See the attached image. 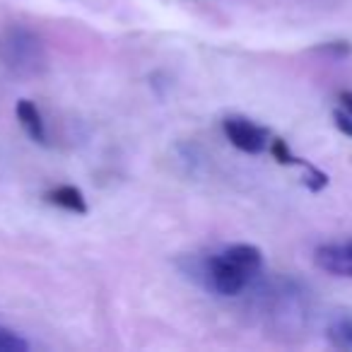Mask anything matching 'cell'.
I'll use <instances>...</instances> for the list:
<instances>
[{"mask_svg": "<svg viewBox=\"0 0 352 352\" xmlns=\"http://www.w3.org/2000/svg\"><path fill=\"white\" fill-rule=\"evenodd\" d=\"M201 278L210 292L220 294V297H239L246 287H249L251 278L232 265L222 254H212L203 261L201 265Z\"/></svg>", "mask_w": 352, "mask_h": 352, "instance_id": "2", "label": "cell"}, {"mask_svg": "<svg viewBox=\"0 0 352 352\" xmlns=\"http://www.w3.org/2000/svg\"><path fill=\"white\" fill-rule=\"evenodd\" d=\"M0 63L17 78H36L49 68V54L30 27L10 25L0 32Z\"/></svg>", "mask_w": 352, "mask_h": 352, "instance_id": "1", "label": "cell"}, {"mask_svg": "<svg viewBox=\"0 0 352 352\" xmlns=\"http://www.w3.org/2000/svg\"><path fill=\"white\" fill-rule=\"evenodd\" d=\"M222 133H225V138L236 150L246 152V155H261L263 150H268V142H270L268 128L258 126V123L249 121V118L227 116L222 121Z\"/></svg>", "mask_w": 352, "mask_h": 352, "instance_id": "3", "label": "cell"}, {"mask_svg": "<svg viewBox=\"0 0 352 352\" xmlns=\"http://www.w3.org/2000/svg\"><path fill=\"white\" fill-rule=\"evenodd\" d=\"M333 121H336L338 131H340L342 135L352 138V113H347L345 109H336V111H333Z\"/></svg>", "mask_w": 352, "mask_h": 352, "instance_id": "12", "label": "cell"}, {"mask_svg": "<svg viewBox=\"0 0 352 352\" xmlns=\"http://www.w3.org/2000/svg\"><path fill=\"white\" fill-rule=\"evenodd\" d=\"M314 261L321 270L336 278H352V239L342 244H323L316 249Z\"/></svg>", "mask_w": 352, "mask_h": 352, "instance_id": "4", "label": "cell"}, {"mask_svg": "<svg viewBox=\"0 0 352 352\" xmlns=\"http://www.w3.org/2000/svg\"><path fill=\"white\" fill-rule=\"evenodd\" d=\"M328 340L338 350L352 352V321L350 318H336V321L328 326Z\"/></svg>", "mask_w": 352, "mask_h": 352, "instance_id": "8", "label": "cell"}, {"mask_svg": "<svg viewBox=\"0 0 352 352\" xmlns=\"http://www.w3.org/2000/svg\"><path fill=\"white\" fill-rule=\"evenodd\" d=\"M222 256H225L232 265L244 270L249 278L258 275L261 268H263V254H261V249L254 244H232L222 251Z\"/></svg>", "mask_w": 352, "mask_h": 352, "instance_id": "5", "label": "cell"}, {"mask_svg": "<svg viewBox=\"0 0 352 352\" xmlns=\"http://www.w3.org/2000/svg\"><path fill=\"white\" fill-rule=\"evenodd\" d=\"M268 152L273 155V160L278 162V164H283V166H302V157L292 155L287 140H283V138H273V140L268 142Z\"/></svg>", "mask_w": 352, "mask_h": 352, "instance_id": "9", "label": "cell"}, {"mask_svg": "<svg viewBox=\"0 0 352 352\" xmlns=\"http://www.w3.org/2000/svg\"><path fill=\"white\" fill-rule=\"evenodd\" d=\"M15 113H17L20 126L25 128V133L32 138V140L39 142V145H46V142H49V135H46V123H44V118H41V111L36 109L34 102H30V99H20L17 107H15Z\"/></svg>", "mask_w": 352, "mask_h": 352, "instance_id": "6", "label": "cell"}, {"mask_svg": "<svg viewBox=\"0 0 352 352\" xmlns=\"http://www.w3.org/2000/svg\"><path fill=\"white\" fill-rule=\"evenodd\" d=\"M318 51H323V54H331V56H350L352 46L347 44V41H331V44L318 46Z\"/></svg>", "mask_w": 352, "mask_h": 352, "instance_id": "13", "label": "cell"}, {"mask_svg": "<svg viewBox=\"0 0 352 352\" xmlns=\"http://www.w3.org/2000/svg\"><path fill=\"white\" fill-rule=\"evenodd\" d=\"M302 166H304V186L309 188L311 193H318L323 191V188L328 186V174L323 169H318V166H314L311 162L302 160Z\"/></svg>", "mask_w": 352, "mask_h": 352, "instance_id": "10", "label": "cell"}, {"mask_svg": "<svg viewBox=\"0 0 352 352\" xmlns=\"http://www.w3.org/2000/svg\"><path fill=\"white\" fill-rule=\"evenodd\" d=\"M338 102H340V107L345 109L347 113H352V89H345V92H340Z\"/></svg>", "mask_w": 352, "mask_h": 352, "instance_id": "14", "label": "cell"}, {"mask_svg": "<svg viewBox=\"0 0 352 352\" xmlns=\"http://www.w3.org/2000/svg\"><path fill=\"white\" fill-rule=\"evenodd\" d=\"M46 203L60 208V210L75 212V215H87V198L80 191L78 186H70V184H63V186H56L51 191H46Z\"/></svg>", "mask_w": 352, "mask_h": 352, "instance_id": "7", "label": "cell"}, {"mask_svg": "<svg viewBox=\"0 0 352 352\" xmlns=\"http://www.w3.org/2000/svg\"><path fill=\"white\" fill-rule=\"evenodd\" d=\"M30 350V342L22 336H17L10 328L0 326V352H27Z\"/></svg>", "mask_w": 352, "mask_h": 352, "instance_id": "11", "label": "cell"}]
</instances>
